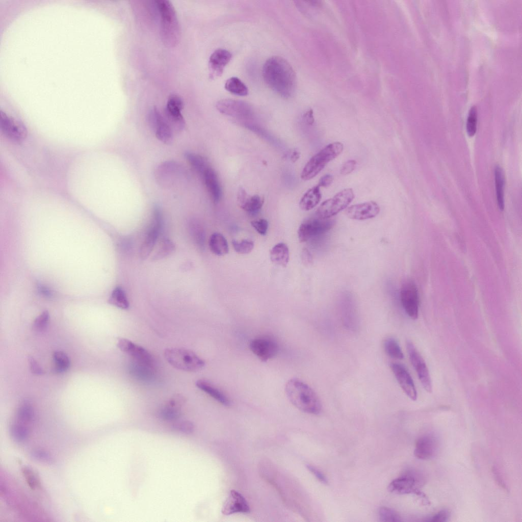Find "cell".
Wrapping results in <instances>:
<instances>
[{"mask_svg":"<svg viewBox=\"0 0 522 522\" xmlns=\"http://www.w3.org/2000/svg\"><path fill=\"white\" fill-rule=\"evenodd\" d=\"M416 480L413 475H406L392 481L388 486L389 492L396 494L419 493L415 488Z\"/></svg>","mask_w":522,"mask_h":522,"instance_id":"22","label":"cell"},{"mask_svg":"<svg viewBox=\"0 0 522 522\" xmlns=\"http://www.w3.org/2000/svg\"><path fill=\"white\" fill-rule=\"evenodd\" d=\"M149 121L156 138L164 143H170L172 139V129L156 108L149 113Z\"/></svg>","mask_w":522,"mask_h":522,"instance_id":"17","label":"cell"},{"mask_svg":"<svg viewBox=\"0 0 522 522\" xmlns=\"http://www.w3.org/2000/svg\"><path fill=\"white\" fill-rule=\"evenodd\" d=\"M221 512L226 515L238 513H247L250 512V507L245 498L240 493L232 490L224 502Z\"/></svg>","mask_w":522,"mask_h":522,"instance_id":"19","label":"cell"},{"mask_svg":"<svg viewBox=\"0 0 522 522\" xmlns=\"http://www.w3.org/2000/svg\"><path fill=\"white\" fill-rule=\"evenodd\" d=\"M17 418L22 422L32 421L35 416L34 408L28 400H24L18 407L17 411Z\"/></svg>","mask_w":522,"mask_h":522,"instance_id":"36","label":"cell"},{"mask_svg":"<svg viewBox=\"0 0 522 522\" xmlns=\"http://www.w3.org/2000/svg\"><path fill=\"white\" fill-rule=\"evenodd\" d=\"M184 108V102L176 94L171 95L168 99L165 110V119L172 128L181 130L185 122L181 111Z\"/></svg>","mask_w":522,"mask_h":522,"instance_id":"13","label":"cell"},{"mask_svg":"<svg viewBox=\"0 0 522 522\" xmlns=\"http://www.w3.org/2000/svg\"><path fill=\"white\" fill-rule=\"evenodd\" d=\"M343 144L340 142L329 144L315 154L304 167L301 174L304 180H308L318 175L326 165L343 151Z\"/></svg>","mask_w":522,"mask_h":522,"instance_id":"4","label":"cell"},{"mask_svg":"<svg viewBox=\"0 0 522 522\" xmlns=\"http://www.w3.org/2000/svg\"><path fill=\"white\" fill-rule=\"evenodd\" d=\"M307 469L322 483L323 484H327V480L324 474L316 468L315 467L307 464L306 465Z\"/></svg>","mask_w":522,"mask_h":522,"instance_id":"50","label":"cell"},{"mask_svg":"<svg viewBox=\"0 0 522 522\" xmlns=\"http://www.w3.org/2000/svg\"><path fill=\"white\" fill-rule=\"evenodd\" d=\"M117 346L122 352L133 357L135 361L153 367L154 359L152 356L142 346L125 338H119Z\"/></svg>","mask_w":522,"mask_h":522,"instance_id":"12","label":"cell"},{"mask_svg":"<svg viewBox=\"0 0 522 522\" xmlns=\"http://www.w3.org/2000/svg\"><path fill=\"white\" fill-rule=\"evenodd\" d=\"M379 212V205L370 201L350 206L346 208L345 214L350 219L363 220L375 217Z\"/></svg>","mask_w":522,"mask_h":522,"instance_id":"18","label":"cell"},{"mask_svg":"<svg viewBox=\"0 0 522 522\" xmlns=\"http://www.w3.org/2000/svg\"><path fill=\"white\" fill-rule=\"evenodd\" d=\"M10 433L14 440L17 442H21L27 439L29 431L25 427L15 424L11 426Z\"/></svg>","mask_w":522,"mask_h":522,"instance_id":"37","label":"cell"},{"mask_svg":"<svg viewBox=\"0 0 522 522\" xmlns=\"http://www.w3.org/2000/svg\"><path fill=\"white\" fill-rule=\"evenodd\" d=\"M351 188H346L336 193L332 198L323 201L316 212V217L329 219L346 209L354 198Z\"/></svg>","mask_w":522,"mask_h":522,"instance_id":"6","label":"cell"},{"mask_svg":"<svg viewBox=\"0 0 522 522\" xmlns=\"http://www.w3.org/2000/svg\"><path fill=\"white\" fill-rule=\"evenodd\" d=\"M285 391L291 402L299 410L312 414L321 412L322 405L318 395L303 381L296 378L289 380Z\"/></svg>","mask_w":522,"mask_h":522,"instance_id":"2","label":"cell"},{"mask_svg":"<svg viewBox=\"0 0 522 522\" xmlns=\"http://www.w3.org/2000/svg\"><path fill=\"white\" fill-rule=\"evenodd\" d=\"M53 356L55 372L63 373L69 369L70 364V359L65 353L62 351H56L54 352Z\"/></svg>","mask_w":522,"mask_h":522,"instance_id":"35","label":"cell"},{"mask_svg":"<svg viewBox=\"0 0 522 522\" xmlns=\"http://www.w3.org/2000/svg\"><path fill=\"white\" fill-rule=\"evenodd\" d=\"M333 180V177L331 174H326L321 177L318 185L320 187H327L332 183Z\"/></svg>","mask_w":522,"mask_h":522,"instance_id":"52","label":"cell"},{"mask_svg":"<svg viewBox=\"0 0 522 522\" xmlns=\"http://www.w3.org/2000/svg\"><path fill=\"white\" fill-rule=\"evenodd\" d=\"M385 352L391 358L402 359L404 357L403 352L398 342L393 337H388L383 343Z\"/></svg>","mask_w":522,"mask_h":522,"instance_id":"34","label":"cell"},{"mask_svg":"<svg viewBox=\"0 0 522 522\" xmlns=\"http://www.w3.org/2000/svg\"><path fill=\"white\" fill-rule=\"evenodd\" d=\"M390 369L400 387L412 400L417 399V392L412 378L406 368L402 364L392 362Z\"/></svg>","mask_w":522,"mask_h":522,"instance_id":"16","label":"cell"},{"mask_svg":"<svg viewBox=\"0 0 522 522\" xmlns=\"http://www.w3.org/2000/svg\"><path fill=\"white\" fill-rule=\"evenodd\" d=\"M303 120L304 122L308 125L313 124L315 121V119L313 111L311 109L308 110L304 113L303 115Z\"/></svg>","mask_w":522,"mask_h":522,"instance_id":"54","label":"cell"},{"mask_svg":"<svg viewBox=\"0 0 522 522\" xmlns=\"http://www.w3.org/2000/svg\"><path fill=\"white\" fill-rule=\"evenodd\" d=\"M108 302L118 308L126 309L129 307V302L124 291L120 286L114 289L108 300Z\"/></svg>","mask_w":522,"mask_h":522,"instance_id":"31","label":"cell"},{"mask_svg":"<svg viewBox=\"0 0 522 522\" xmlns=\"http://www.w3.org/2000/svg\"><path fill=\"white\" fill-rule=\"evenodd\" d=\"M494 179L497 203L501 211L504 208V176L502 168L497 165L494 168Z\"/></svg>","mask_w":522,"mask_h":522,"instance_id":"30","label":"cell"},{"mask_svg":"<svg viewBox=\"0 0 522 522\" xmlns=\"http://www.w3.org/2000/svg\"><path fill=\"white\" fill-rule=\"evenodd\" d=\"M49 320V314L48 311H43L34 320L33 323V329L38 332L44 330L48 325Z\"/></svg>","mask_w":522,"mask_h":522,"instance_id":"42","label":"cell"},{"mask_svg":"<svg viewBox=\"0 0 522 522\" xmlns=\"http://www.w3.org/2000/svg\"><path fill=\"white\" fill-rule=\"evenodd\" d=\"M356 166V162L355 160H348L342 167L340 173L344 175H348L355 169Z\"/></svg>","mask_w":522,"mask_h":522,"instance_id":"49","label":"cell"},{"mask_svg":"<svg viewBox=\"0 0 522 522\" xmlns=\"http://www.w3.org/2000/svg\"><path fill=\"white\" fill-rule=\"evenodd\" d=\"M22 473L28 485L31 489L34 490L39 486V480L31 468L24 467L22 469Z\"/></svg>","mask_w":522,"mask_h":522,"instance_id":"43","label":"cell"},{"mask_svg":"<svg viewBox=\"0 0 522 522\" xmlns=\"http://www.w3.org/2000/svg\"><path fill=\"white\" fill-rule=\"evenodd\" d=\"M300 157V153L296 150H295L291 156V160L293 162H296Z\"/></svg>","mask_w":522,"mask_h":522,"instance_id":"56","label":"cell"},{"mask_svg":"<svg viewBox=\"0 0 522 522\" xmlns=\"http://www.w3.org/2000/svg\"><path fill=\"white\" fill-rule=\"evenodd\" d=\"M301 259L303 263L306 265H309L312 262V256L306 248L303 249L302 251Z\"/></svg>","mask_w":522,"mask_h":522,"instance_id":"53","label":"cell"},{"mask_svg":"<svg viewBox=\"0 0 522 522\" xmlns=\"http://www.w3.org/2000/svg\"><path fill=\"white\" fill-rule=\"evenodd\" d=\"M401 302L407 315L412 319L418 317L419 298L417 288L413 282L405 281L400 291Z\"/></svg>","mask_w":522,"mask_h":522,"instance_id":"10","label":"cell"},{"mask_svg":"<svg viewBox=\"0 0 522 522\" xmlns=\"http://www.w3.org/2000/svg\"><path fill=\"white\" fill-rule=\"evenodd\" d=\"M237 201L240 207L249 213L257 212L264 203L263 198L258 195H248L242 187H240L238 191Z\"/></svg>","mask_w":522,"mask_h":522,"instance_id":"21","label":"cell"},{"mask_svg":"<svg viewBox=\"0 0 522 522\" xmlns=\"http://www.w3.org/2000/svg\"><path fill=\"white\" fill-rule=\"evenodd\" d=\"M270 256L274 264L285 267L289 261V248L285 243H279L271 249Z\"/></svg>","mask_w":522,"mask_h":522,"instance_id":"27","label":"cell"},{"mask_svg":"<svg viewBox=\"0 0 522 522\" xmlns=\"http://www.w3.org/2000/svg\"><path fill=\"white\" fill-rule=\"evenodd\" d=\"M252 226L260 234L266 235L268 228V222L265 219L252 221L251 222Z\"/></svg>","mask_w":522,"mask_h":522,"instance_id":"46","label":"cell"},{"mask_svg":"<svg viewBox=\"0 0 522 522\" xmlns=\"http://www.w3.org/2000/svg\"><path fill=\"white\" fill-rule=\"evenodd\" d=\"M161 15V35L167 47L176 46L179 41L180 32L175 8L170 1H155Z\"/></svg>","mask_w":522,"mask_h":522,"instance_id":"3","label":"cell"},{"mask_svg":"<svg viewBox=\"0 0 522 522\" xmlns=\"http://www.w3.org/2000/svg\"><path fill=\"white\" fill-rule=\"evenodd\" d=\"M231 58V54L226 49L219 48L215 50L209 59L210 78L214 79L220 76Z\"/></svg>","mask_w":522,"mask_h":522,"instance_id":"20","label":"cell"},{"mask_svg":"<svg viewBox=\"0 0 522 522\" xmlns=\"http://www.w3.org/2000/svg\"><path fill=\"white\" fill-rule=\"evenodd\" d=\"M216 107L221 113L239 119H249L253 115L252 107L242 100L223 99L217 102Z\"/></svg>","mask_w":522,"mask_h":522,"instance_id":"9","label":"cell"},{"mask_svg":"<svg viewBox=\"0 0 522 522\" xmlns=\"http://www.w3.org/2000/svg\"><path fill=\"white\" fill-rule=\"evenodd\" d=\"M0 127L4 135L14 142L20 143L27 137V129L25 125L2 111L0 113Z\"/></svg>","mask_w":522,"mask_h":522,"instance_id":"11","label":"cell"},{"mask_svg":"<svg viewBox=\"0 0 522 522\" xmlns=\"http://www.w3.org/2000/svg\"><path fill=\"white\" fill-rule=\"evenodd\" d=\"M334 224V221L329 219H323L317 217L307 219L299 227V240L300 242H305L315 237L321 235L329 230Z\"/></svg>","mask_w":522,"mask_h":522,"instance_id":"7","label":"cell"},{"mask_svg":"<svg viewBox=\"0 0 522 522\" xmlns=\"http://www.w3.org/2000/svg\"><path fill=\"white\" fill-rule=\"evenodd\" d=\"M379 517L381 521H401L399 515L393 509L386 507H382L379 510Z\"/></svg>","mask_w":522,"mask_h":522,"instance_id":"39","label":"cell"},{"mask_svg":"<svg viewBox=\"0 0 522 522\" xmlns=\"http://www.w3.org/2000/svg\"><path fill=\"white\" fill-rule=\"evenodd\" d=\"M28 360L30 370L33 374L36 375H42L44 374L43 370L33 357L29 356Z\"/></svg>","mask_w":522,"mask_h":522,"instance_id":"48","label":"cell"},{"mask_svg":"<svg viewBox=\"0 0 522 522\" xmlns=\"http://www.w3.org/2000/svg\"><path fill=\"white\" fill-rule=\"evenodd\" d=\"M185 158L191 166L201 175L209 167L206 160L203 156L190 152H186Z\"/></svg>","mask_w":522,"mask_h":522,"instance_id":"33","label":"cell"},{"mask_svg":"<svg viewBox=\"0 0 522 522\" xmlns=\"http://www.w3.org/2000/svg\"><path fill=\"white\" fill-rule=\"evenodd\" d=\"M321 196L320 187L318 185L311 188L301 198L299 202L300 208L305 211L312 209L319 203Z\"/></svg>","mask_w":522,"mask_h":522,"instance_id":"26","label":"cell"},{"mask_svg":"<svg viewBox=\"0 0 522 522\" xmlns=\"http://www.w3.org/2000/svg\"><path fill=\"white\" fill-rule=\"evenodd\" d=\"M174 249V245L173 243L169 240L165 239L160 245L159 250L156 253L155 257L158 259L164 257L173 251Z\"/></svg>","mask_w":522,"mask_h":522,"instance_id":"45","label":"cell"},{"mask_svg":"<svg viewBox=\"0 0 522 522\" xmlns=\"http://www.w3.org/2000/svg\"><path fill=\"white\" fill-rule=\"evenodd\" d=\"M195 385L198 388L222 405L226 406L230 405V401L228 397L209 381L204 379H199L196 381Z\"/></svg>","mask_w":522,"mask_h":522,"instance_id":"25","label":"cell"},{"mask_svg":"<svg viewBox=\"0 0 522 522\" xmlns=\"http://www.w3.org/2000/svg\"><path fill=\"white\" fill-rule=\"evenodd\" d=\"M435 438L429 435L419 438L415 443L414 451L415 456L420 459L426 460L431 458L436 450Z\"/></svg>","mask_w":522,"mask_h":522,"instance_id":"23","label":"cell"},{"mask_svg":"<svg viewBox=\"0 0 522 522\" xmlns=\"http://www.w3.org/2000/svg\"><path fill=\"white\" fill-rule=\"evenodd\" d=\"M38 290L39 293L44 297H51L53 295L51 291L43 285H39Z\"/></svg>","mask_w":522,"mask_h":522,"instance_id":"55","label":"cell"},{"mask_svg":"<svg viewBox=\"0 0 522 522\" xmlns=\"http://www.w3.org/2000/svg\"><path fill=\"white\" fill-rule=\"evenodd\" d=\"M406 346L410 362L423 387L426 392L431 393L432 389L431 378L424 359L410 341H406Z\"/></svg>","mask_w":522,"mask_h":522,"instance_id":"8","label":"cell"},{"mask_svg":"<svg viewBox=\"0 0 522 522\" xmlns=\"http://www.w3.org/2000/svg\"><path fill=\"white\" fill-rule=\"evenodd\" d=\"M31 457L38 461L50 464L53 459L51 455L47 451L42 450H34L31 453Z\"/></svg>","mask_w":522,"mask_h":522,"instance_id":"44","label":"cell"},{"mask_svg":"<svg viewBox=\"0 0 522 522\" xmlns=\"http://www.w3.org/2000/svg\"><path fill=\"white\" fill-rule=\"evenodd\" d=\"M262 73L266 84L279 96L287 98L295 93L296 74L284 58L278 56L269 58L264 64Z\"/></svg>","mask_w":522,"mask_h":522,"instance_id":"1","label":"cell"},{"mask_svg":"<svg viewBox=\"0 0 522 522\" xmlns=\"http://www.w3.org/2000/svg\"><path fill=\"white\" fill-rule=\"evenodd\" d=\"M164 356L173 368L185 372H197L205 365V362L202 358L193 351L186 349L167 348L165 350Z\"/></svg>","mask_w":522,"mask_h":522,"instance_id":"5","label":"cell"},{"mask_svg":"<svg viewBox=\"0 0 522 522\" xmlns=\"http://www.w3.org/2000/svg\"><path fill=\"white\" fill-rule=\"evenodd\" d=\"M173 428L180 432L189 434L193 432L194 425L191 422L183 421L175 424Z\"/></svg>","mask_w":522,"mask_h":522,"instance_id":"47","label":"cell"},{"mask_svg":"<svg viewBox=\"0 0 522 522\" xmlns=\"http://www.w3.org/2000/svg\"><path fill=\"white\" fill-rule=\"evenodd\" d=\"M201 176L212 199L215 202H218L221 197V189L216 172L209 167Z\"/></svg>","mask_w":522,"mask_h":522,"instance_id":"24","label":"cell"},{"mask_svg":"<svg viewBox=\"0 0 522 522\" xmlns=\"http://www.w3.org/2000/svg\"><path fill=\"white\" fill-rule=\"evenodd\" d=\"M208 244L211 251L217 255L223 256L228 253L227 240L220 233H213L210 238Z\"/></svg>","mask_w":522,"mask_h":522,"instance_id":"29","label":"cell"},{"mask_svg":"<svg viewBox=\"0 0 522 522\" xmlns=\"http://www.w3.org/2000/svg\"><path fill=\"white\" fill-rule=\"evenodd\" d=\"M477 112L476 108L472 107L468 113L466 121V132L468 136L475 135L477 130Z\"/></svg>","mask_w":522,"mask_h":522,"instance_id":"40","label":"cell"},{"mask_svg":"<svg viewBox=\"0 0 522 522\" xmlns=\"http://www.w3.org/2000/svg\"><path fill=\"white\" fill-rule=\"evenodd\" d=\"M449 517V512L447 510H442L436 514L429 519L431 521H445Z\"/></svg>","mask_w":522,"mask_h":522,"instance_id":"51","label":"cell"},{"mask_svg":"<svg viewBox=\"0 0 522 522\" xmlns=\"http://www.w3.org/2000/svg\"><path fill=\"white\" fill-rule=\"evenodd\" d=\"M162 224V216L160 208L155 206L152 224L141 247L140 254L142 258L147 257L152 251L159 237Z\"/></svg>","mask_w":522,"mask_h":522,"instance_id":"15","label":"cell"},{"mask_svg":"<svg viewBox=\"0 0 522 522\" xmlns=\"http://www.w3.org/2000/svg\"><path fill=\"white\" fill-rule=\"evenodd\" d=\"M181 415L178 407L168 404L163 407L159 412L160 417L166 421H173L178 419Z\"/></svg>","mask_w":522,"mask_h":522,"instance_id":"38","label":"cell"},{"mask_svg":"<svg viewBox=\"0 0 522 522\" xmlns=\"http://www.w3.org/2000/svg\"><path fill=\"white\" fill-rule=\"evenodd\" d=\"M225 88L228 92L239 96H246L248 94V88L237 77L228 79L225 82Z\"/></svg>","mask_w":522,"mask_h":522,"instance_id":"32","label":"cell"},{"mask_svg":"<svg viewBox=\"0 0 522 522\" xmlns=\"http://www.w3.org/2000/svg\"><path fill=\"white\" fill-rule=\"evenodd\" d=\"M232 245L234 250L240 254H248L252 251L254 248V243L249 240H243L241 241H232Z\"/></svg>","mask_w":522,"mask_h":522,"instance_id":"41","label":"cell"},{"mask_svg":"<svg viewBox=\"0 0 522 522\" xmlns=\"http://www.w3.org/2000/svg\"><path fill=\"white\" fill-rule=\"evenodd\" d=\"M249 348L253 354L263 361H267L272 358L278 351L277 342L268 336L253 338L250 342Z\"/></svg>","mask_w":522,"mask_h":522,"instance_id":"14","label":"cell"},{"mask_svg":"<svg viewBox=\"0 0 522 522\" xmlns=\"http://www.w3.org/2000/svg\"><path fill=\"white\" fill-rule=\"evenodd\" d=\"M153 368L135 361L129 367L130 374L136 378L145 382L153 380L154 374Z\"/></svg>","mask_w":522,"mask_h":522,"instance_id":"28","label":"cell"}]
</instances>
